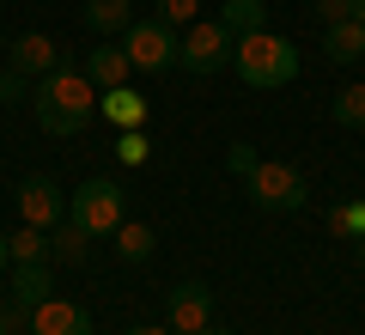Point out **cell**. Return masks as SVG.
<instances>
[{"instance_id":"cell-1","label":"cell","mask_w":365,"mask_h":335,"mask_svg":"<svg viewBox=\"0 0 365 335\" xmlns=\"http://www.w3.org/2000/svg\"><path fill=\"white\" fill-rule=\"evenodd\" d=\"M31 104H37V129L43 134H79L98 110V86L86 79V67L61 61L55 74H43L31 86Z\"/></svg>"},{"instance_id":"cell-2","label":"cell","mask_w":365,"mask_h":335,"mask_svg":"<svg viewBox=\"0 0 365 335\" xmlns=\"http://www.w3.org/2000/svg\"><path fill=\"white\" fill-rule=\"evenodd\" d=\"M232 67H237V79H244V86L280 91V86H292V79H299V43L274 37V31H250V37L232 43Z\"/></svg>"},{"instance_id":"cell-3","label":"cell","mask_w":365,"mask_h":335,"mask_svg":"<svg viewBox=\"0 0 365 335\" xmlns=\"http://www.w3.org/2000/svg\"><path fill=\"white\" fill-rule=\"evenodd\" d=\"M67 219L86 226L91 238H116V226L128 219V195H122V183H110V177H86L73 195H67Z\"/></svg>"},{"instance_id":"cell-4","label":"cell","mask_w":365,"mask_h":335,"mask_svg":"<svg viewBox=\"0 0 365 335\" xmlns=\"http://www.w3.org/2000/svg\"><path fill=\"white\" fill-rule=\"evenodd\" d=\"M244 189H250V201H256L262 214H299V207L311 201L304 177L292 165H280V159H262V165L244 177Z\"/></svg>"},{"instance_id":"cell-5","label":"cell","mask_w":365,"mask_h":335,"mask_svg":"<svg viewBox=\"0 0 365 335\" xmlns=\"http://www.w3.org/2000/svg\"><path fill=\"white\" fill-rule=\"evenodd\" d=\"M177 49H182V37L165 19H134V25L122 31V55H128V67H140V74H170V67H177Z\"/></svg>"},{"instance_id":"cell-6","label":"cell","mask_w":365,"mask_h":335,"mask_svg":"<svg viewBox=\"0 0 365 335\" xmlns=\"http://www.w3.org/2000/svg\"><path fill=\"white\" fill-rule=\"evenodd\" d=\"M232 31L220 25V19H207V25H189L182 31V49H177V67H189V74H220L225 61H232Z\"/></svg>"},{"instance_id":"cell-7","label":"cell","mask_w":365,"mask_h":335,"mask_svg":"<svg viewBox=\"0 0 365 335\" xmlns=\"http://www.w3.org/2000/svg\"><path fill=\"white\" fill-rule=\"evenodd\" d=\"M170 335H201L213 323V286L207 281H182L170 286Z\"/></svg>"},{"instance_id":"cell-8","label":"cell","mask_w":365,"mask_h":335,"mask_svg":"<svg viewBox=\"0 0 365 335\" xmlns=\"http://www.w3.org/2000/svg\"><path fill=\"white\" fill-rule=\"evenodd\" d=\"M61 61H67V55H61V43H55V37H43V31H25L19 43H6V67H13V74H25L31 86H37L43 74H55Z\"/></svg>"},{"instance_id":"cell-9","label":"cell","mask_w":365,"mask_h":335,"mask_svg":"<svg viewBox=\"0 0 365 335\" xmlns=\"http://www.w3.org/2000/svg\"><path fill=\"white\" fill-rule=\"evenodd\" d=\"M19 214H25V226L55 232V226L67 219V195L55 189L49 177H25V183H19Z\"/></svg>"},{"instance_id":"cell-10","label":"cell","mask_w":365,"mask_h":335,"mask_svg":"<svg viewBox=\"0 0 365 335\" xmlns=\"http://www.w3.org/2000/svg\"><path fill=\"white\" fill-rule=\"evenodd\" d=\"M31 335H91V311L73 305V299H61V293H49L31 311Z\"/></svg>"},{"instance_id":"cell-11","label":"cell","mask_w":365,"mask_h":335,"mask_svg":"<svg viewBox=\"0 0 365 335\" xmlns=\"http://www.w3.org/2000/svg\"><path fill=\"white\" fill-rule=\"evenodd\" d=\"M128 74H134V67H128V55H122V43H98V49L86 55V79H91L98 91L128 86Z\"/></svg>"},{"instance_id":"cell-12","label":"cell","mask_w":365,"mask_h":335,"mask_svg":"<svg viewBox=\"0 0 365 335\" xmlns=\"http://www.w3.org/2000/svg\"><path fill=\"white\" fill-rule=\"evenodd\" d=\"M86 31L91 37H122V31L134 25V0H86Z\"/></svg>"},{"instance_id":"cell-13","label":"cell","mask_w":365,"mask_h":335,"mask_svg":"<svg viewBox=\"0 0 365 335\" xmlns=\"http://www.w3.org/2000/svg\"><path fill=\"white\" fill-rule=\"evenodd\" d=\"M49 293H55L49 286V262H19L13 269V305L19 311H37Z\"/></svg>"},{"instance_id":"cell-14","label":"cell","mask_w":365,"mask_h":335,"mask_svg":"<svg viewBox=\"0 0 365 335\" xmlns=\"http://www.w3.org/2000/svg\"><path fill=\"white\" fill-rule=\"evenodd\" d=\"M323 43H329V61H335V67L365 61V25H359V19H347V25H323Z\"/></svg>"},{"instance_id":"cell-15","label":"cell","mask_w":365,"mask_h":335,"mask_svg":"<svg viewBox=\"0 0 365 335\" xmlns=\"http://www.w3.org/2000/svg\"><path fill=\"white\" fill-rule=\"evenodd\" d=\"M98 110H104L116 129H140V122H146V98H140V91H128V86L98 91Z\"/></svg>"},{"instance_id":"cell-16","label":"cell","mask_w":365,"mask_h":335,"mask_svg":"<svg viewBox=\"0 0 365 335\" xmlns=\"http://www.w3.org/2000/svg\"><path fill=\"white\" fill-rule=\"evenodd\" d=\"M220 25L232 31V37L268 31V0H220Z\"/></svg>"},{"instance_id":"cell-17","label":"cell","mask_w":365,"mask_h":335,"mask_svg":"<svg viewBox=\"0 0 365 335\" xmlns=\"http://www.w3.org/2000/svg\"><path fill=\"white\" fill-rule=\"evenodd\" d=\"M49 250H55V262H73V269H86V256H91V232L86 226H73V219H61L49 232Z\"/></svg>"},{"instance_id":"cell-18","label":"cell","mask_w":365,"mask_h":335,"mask_svg":"<svg viewBox=\"0 0 365 335\" xmlns=\"http://www.w3.org/2000/svg\"><path fill=\"white\" fill-rule=\"evenodd\" d=\"M6 256H13V269H19V262H55L49 232H43V226H19V232L6 238Z\"/></svg>"},{"instance_id":"cell-19","label":"cell","mask_w":365,"mask_h":335,"mask_svg":"<svg viewBox=\"0 0 365 335\" xmlns=\"http://www.w3.org/2000/svg\"><path fill=\"white\" fill-rule=\"evenodd\" d=\"M153 250H158L153 226H140V219H134V226H128V219H122V226H116V256H122V262H146V256H153Z\"/></svg>"},{"instance_id":"cell-20","label":"cell","mask_w":365,"mask_h":335,"mask_svg":"<svg viewBox=\"0 0 365 335\" xmlns=\"http://www.w3.org/2000/svg\"><path fill=\"white\" fill-rule=\"evenodd\" d=\"M329 110H335L341 129H365V86H341L335 98H329Z\"/></svg>"},{"instance_id":"cell-21","label":"cell","mask_w":365,"mask_h":335,"mask_svg":"<svg viewBox=\"0 0 365 335\" xmlns=\"http://www.w3.org/2000/svg\"><path fill=\"white\" fill-rule=\"evenodd\" d=\"M116 159L122 165H146V159H153V141H146L140 129H122L116 134Z\"/></svg>"},{"instance_id":"cell-22","label":"cell","mask_w":365,"mask_h":335,"mask_svg":"<svg viewBox=\"0 0 365 335\" xmlns=\"http://www.w3.org/2000/svg\"><path fill=\"white\" fill-rule=\"evenodd\" d=\"M25 98H31V79L13 74V67H0V110H13V104H25Z\"/></svg>"},{"instance_id":"cell-23","label":"cell","mask_w":365,"mask_h":335,"mask_svg":"<svg viewBox=\"0 0 365 335\" xmlns=\"http://www.w3.org/2000/svg\"><path fill=\"white\" fill-rule=\"evenodd\" d=\"M195 6H201V0H158V19H165V25L170 31H189V25H195Z\"/></svg>"},{"instance_id":"cell-24","label":"cell","mask_w":365,"mask_h":335,"mask_svg":"<svg viewBox=\"0 0 365 335\" xmlns=\"http://www.w3.org/2000/svg\"><path fill=\"white\" fill-rule=\"evenodd\" d=\"M335 232H341V238H365V201L335 207Z\"/></svg>"},{"instance_id":"cell-25","label":"cell","mask_w":365,"mask_h":335,"mask_svg":"<svg viewBox=\"0 0 365 335\" xmlns=\"http://www.w3.org/2000/svg\"><path fill=\"white\" fill-rule=\"evenodd\" d=\"M359 13V0H317V25H347Z\"/></svg>"},{"instance_id":"cell-26","label":"cell","mask_w":365,"mask_h":335,"mask_svg":"<svg viewBox=\"0 0 365 335\" xmlns=\"http://www.w3.org/2000/svg\"><path fill=\"white\" fill-rule=\"evenodd\" d=\"M225 165H232V177H250V171H256L262 159H256V146H244V141H232V153H225Z\"/></svg>"},{"instance_id":"cell-27","label":"cell","mask_w":365,"mask_h":335,"mask_svg":"<svg viewBox=\"0 0 365 335\" xmlns=\"http://www.w3.org/2000/svg\"><path fill=\"white\" fill-rule=\"evenodd\" d=\"M122 335H170V323H134V329H122Z\"/></svg>"},{"instance_id":"cell-28","label":"cell","mask_w":365,"mask_h":335,"mask_svg":"<svg viewBox=\"0 0 365 335\" xmlns=\"http://www.w3.org/2000/svg\"><path fill=\"white\" fill-rule=\"evenodd\" d=\"M353 250H359V274H365V238H353Z\"/></svg>"},{"instance_id":"cell-29","label":"cell","mask_w":365,"mask_h":335,"mask_svg":"<svg viewBox=\"0 0 365 335\" xmlns=\"http://www.w3.org/2000/svg\"><path fill=\"white\" fill-rule=\"evenodd\" d=\"M0 269H13V256H6V238H0Z\"/></svg>"},{"instance_id":"cell-30","label":"cell","mask_w":365,"mask_h":335,"mask_svg":"<svg viewBox=\"0 0 365 335\" xmlns=\"http://www.w3.org/2000/svg\"><path fill=\"white\" fill-rule=\"evenodd\" d=\"M201 335H232V329H213V323H207V329H201Z\"/></svg>"},{"instance_id":"cell-31","label":"cell","mask_w":365,"mask_h":335,"mask_svg":"<svg viewBox=\"0 0 365 335\" xmlns=\"http://www.w3.org/2000/svg\"><path fill=\"white\" fill-rule=\"evenodd\" d=\"M353 19H359V25H365V0H359V13H353Z\"/></svg>"},{"instance_id":"cell-32","label":"cell","mask_w":365,"mask_h":335,"mask_svg":"<svg viewBox=\"0 0 365 335\" xmlns=\"http://www.w3.org/2000/svg\"><path fill=\"white\" fill-rule=\"evenodd\" d=\"M0 55H6V37H0Z\"/></svg>"},{"instance_id":"cell-33","label":"cell","mask_w":365,"mask_h":335,"mask_svg":"<svg viewBox=\"0 0 365 335\" xmlns=\"http://www.w3.org/2000/svg\"><path fill=\"white\" fill-rule=\"evenodd\" d=\"M0 335H6V317H0Z\"/></svg>"}]
</instances>
